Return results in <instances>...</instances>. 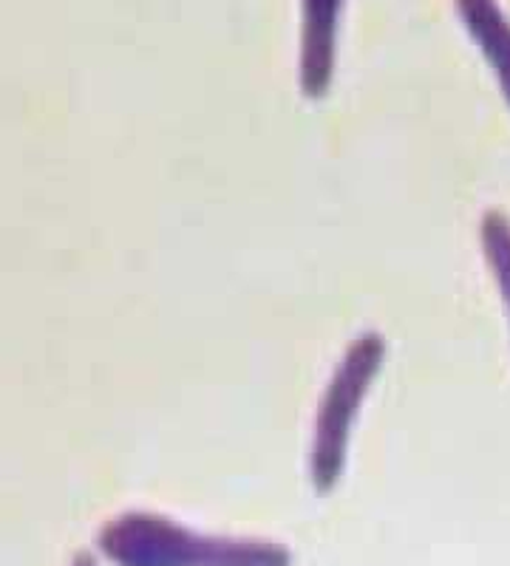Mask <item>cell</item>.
<instances>
[{
    "label": "cell",
    "mask_w": 510,
    "mask_h": 566,
    "mask_svg": "<svg viewBox=\"0 0 510 566\" xmlns=\"http://www.w3.org/2000/svg\"><path fill=\"white\" fill-rule=\"evenodd\" d=\"M462 14H466L477 43L482 45L493 69L499 71L504 94L510 99V23L502 18L493 0H462Z\"/></svg>",
    "instance_id": "obj_1"
},
{
    "label": "cell",
    "mask_w": 510,
    "mask_h": 566,
    "mask_svg": "<svg viewBox=\"0 0 510 566\" xmlns=\"http://www.w3.org/2000/svg\"><path fill=\"white\" fill-rule=\"evenodd\" d=\"M485 241H488V255L493 261L499 281H502L504 292H508L510 303V230L504 221H488L485 227Z\"/></svg>",
    "instance_id": "obj_2"
},
{
    "label": "cell",
    "mask_w": 510,
    "mask_h": 566,
    "mask_svg": "<svg viewBox=\"0 0 510 566\" xmlns=\"http://www.w3.org/2000/svg\"><path fill=\"white\" fill-rule=\"evenodd\" d=\"M72 566H91V560L89 558H85V555H80V558L77 560H74V564Z\"/></svg>",
    "instance_id": "obj_3"
}]
</instances>
